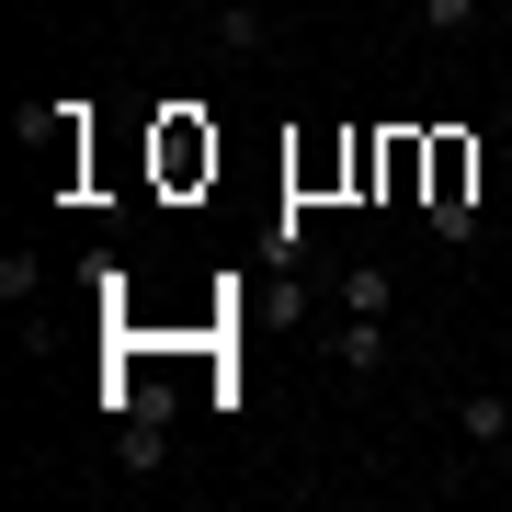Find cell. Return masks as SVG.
Instances as JSON below:
<instances>
[{
	"label": "cell",
	"instance_id": "obj_1",
	"mask_svg": "<svg viewBox=\"0 0 512 512\" xmlns=\"http://www.w3.org/2000/svg\"><path fill=\"white\" fill-rule=\"evenodd\" d=\"M456 444L467 456H512V387H467L456 399Z\"/></svg>",
	"mask_w": 512,
	"mask_h": 512
},
{
	"label": "cell",
	"instance_id": "obj_2",
	"mask_svg": "<svg viewBox=\"0 0 512 512\" xmlns=\"http://www.w3.org/2000/svg\"><path fill=\"white\" fill-rule=\"evenodd\" d=\"M205 35H217L228 57H262V46H274V23H262V0H205Z\"/></svg>",
	"mask_w": 512,
	"mask_h": 512
},
{
	"label": "cell",
	"instance_id": "obj_3",
	"mask_svg": "<svg viewBox=\"0 0 512 512\" xmlns=\"http://www.w3.org/2000/svg\"><path fill=\"white\" fill-rule=\"evenodd\" d=\"M330 365H342V376H376L387 365V319H342V330H330Z\"/></svg>",
	"mask_w": 512,
	"mask_h": 512
},
{
	"label": "cell",
	"instance_id": "obj_4",
	"mask_svg": "<svg viewBox=\"0 0 512 512\" xmlns=\"http://www.w3.org/2000/svg\"><path fill=\"white\" fill-rule=\"evenodd\" d=\"M387 296H399V285H387L376 262H353V274L330 285V308H342V319H387Z\"/></svg>",
	"mask_w": 512,
	"mask_h": 512
},
{
	"label": "cell",
	"instance_id": "obj_5",
	"mask_svg": "<svg viewBox=\"0 0 512 512\" xmlns=\"http://www.w3.org/2000/svg\"><path fill=\"white\" fill-rule=\"evenodd\" d=\"M433 239H444V251H467V239H478V194H467V171L433 194Z\"/></svg>",
	"mask_w": 512,
	"mask_h": 512
},
{
	"label": "cell",
	"instance_id": "obj_6",
	"mask_svg": "<svg viewBox=\"0 0 512 512\" xmlns=\"http://www.w3.org/2000/svg\"><path fill=\"white\" fill-rule=\"evenodd\" d=\"M478 12H490V0H410V23H421V35H467Z\"/></svg>",
	"mask_w": 512,
	"mask_h": 512
},
{
	"label": "cell",
	"instance_id": "obj_7",
	"mask_svg": "<svg viewBox=\"0 0 512 512\" xmlns=\"http://www.w3.org/2000/svg\"><path fill=\"white\" fill-rule=\"evenodd\" d=\"M501 126H512V92H501Z\"/></svg>",
	"mask_w": 512,
	"mask_h": 512
}]
</instances>
